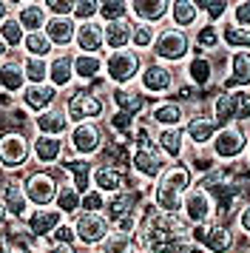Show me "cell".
Masks as SVG:
<instances>
[{"mask_svg": "<svg viewBox=\"0 0 250 253\" xmlns=\"http://www.w3.org/2000/svg\"><path fill=\"white\" fill-rule=\"evenodd\" d=\"M245 145H248V128L245 126H222L213 134L210 145H208V154L216 165H230V162H239L245 157Z\"/></svg>", "mask_w": 250, "mask_h": 253, "instance_id": "obj_9", "label": "cell"}, {"mask_svg": "<svg viewBox=\"0 0 250 253\" xmlns=\"http://www.w3.org/2000/svg\"><path fill=\"white\" fill-rule=\"evenodd\" d=\"M23 37H26V32H23L20 23L14 20V14H9V17L0 23V40L6 43V48H9V51H20Z\"/></svg>", "mask_w": 250, "mask_h": 253, "instance_id": "obj_46", "label": "cell"}, {"mask_svg": "<svg viewBox=\"0 0 250 253\" xmlns=\"http://www.w3.org/2000/svg\"><path fill=\"white\" fill-rule=\"evenodd\" d=\"M48 253H83L77 245H51V251Z\"/></svg>", "mask_w": 250, "mask_h": 253, "instance_id": "obj_55", "label": "cell"}, {"mask_svg": "<svg viewBox=\"0 0 250 253\" xmlns=\"http://www.w3.org/2000/svg\"><path fill=\"white\" fill-rule=\"evenodd\" d=\"M154 145H157L159 154L165 157V162H185V157L191 154L182 128H162V131H157Z\"/></svg>", "mask_w": 250, "mask_h": 253, "instance_id": "obj_27", "label": "cell"}, {"mask_svg": "<svg viewBox=\"0 0 250 253\" xmlns=\"http://www.w3.org/2000/svg\"><path fill=\"white\" fill-rule=\"evenodd\" d=\"M11 251H14V248H11L9 236H6V233H3V230H0V253H11Z\"/></svg>", "mask_w": 250, "mask_h": 253, "instance_id": "obj_57", "label": "cell"}, {"mask_svg": "<svg viewBox=\"0 0 250 253\" xmlns=\"http://www.w3.org/2000/svg\"><path fill=\"white\" fill-rule=\"evenodd\" d=\"M199 12H202V23H213V26H222L227 20V12H230V3L225 0H196Z\"/></svg>", "mask_w": 250, "mask_h": 253, "instance_id": "obj_44", "label": "cell"}, {"mask_svg": "<svg viewBox=\"0 0 250 253\" xmlns=\"http://www.w3.org/2000/svg\"><path fill=\"white\" fill-rule=\"evenodd\" d=\"M179 213L185 216V222L191 225V228H196V225H208V222H213L216 216V205H213V196H210V191L205 188L199 179L185 191V196H182V208Z\"/></svg>", "mask_w": 250, "mask_h": 253, "instance_id": "obj_12", "label": "cell"}, {"mask_svg": "<svg viewBox=\"0 0 250 253\" xmlns=\"http://www.w3.org/2000/svg\"><path fill=\"white\" fill-rule=\"evenodd\" d=\"M14 20L20 23V29L29 35V32H43L45 20H48V14H45L43 3L40 0H23V3H14Z\"/></svg>", "mask_w": 250, "mask_h": 253, "instance_id": "obj_33", "label": "cell"}, {"mask_svg": "<svg viewBox=\"0 0 250 253\" xmlns=\"http://www.w3.org/2000/svg\"><path fill=\"white\" fill-rule=\"evenodd\" d=\"M170 0H128V17L134 23L162 26L168 20Z\"/></svg>", "mask_w": 250, "mask_h": 253, "instance_id": "obj_25", "label": "cell"}, {"mask_svg": "<svg viewBox=\"0 0 250 253\" xmlns=\"http://www.w3.org/2000/svg\"><path fill=\"white\" fill-rule=\"evenodd\" d=\"M105 97H108V108H111V111L128 114V117H134V120L145 117L148 105H151L145 97H142V91H139L136 85H125V88H108V91H105Z\"/></svg>", "mask_w": 250, "mask_h": 253, "instance_id": "obj_18", "label": "cell"}, {"mask_svg": "<svg viewBox=\"0 0 250 253\" xmlns=\"http://www.w3.org/2000/svg\"><path fill=\"white\" fill-rule=\"evenodd\" d=\"M11 253H29V251H23V248H14V251H11Z\"/></svg>", "mask_w": 250, "mask_h": 253, "instance_id": "obj_61", "label": "cell"}, {"mask_svg": "<svg viewBox=\"0 0 250 253\" xmlns=\"http://www.w3.org/2000/svg\"><path fill=\"white\" fill-rule=\"evenodd\" d=\"M191 43L193 51H202V54H216L222 48V35H219V26L213 23H199L191 32Z\"/></svg>", "mask_w": 250, "mask_h": 253, "instance_id": "obj_37", "label": "cell"}, {"mask_svg": "<svg viewBox=\"0 0 250 253\" xmlns=\"http://www.w3.org/2000/svg\"><path fill=\"white\" fill-rule=\"evenodd\" d=\"M91 188L100 191L102 196H111V194L125 191V188H131V176L125 171H120V168H114V165L94 162V168H91Z\"/></svg>", "mask_w": 250, "mask_h": 253, "instance_id": "obj_23", "label": "cell"}, {"mask_svg": "<svg viewBox=\"0 0 250 253\" xmlns=\"http://www.w3.org/2000/svg\"><path fill=\"white\" fill-rule=\"evenodd\" d=\"M60 108L71 126L77 123H105L108 117V97L105 91L97 88H85V85H74L66 94H60Z\"/></svg>", "mask_w": 250, "mask_h": 253, "instance_id": "obj_2", "label": "cell"}, {"mask_svg": "<svg viewBox=\"0 0 250 253\" xmlns=\"http://www.w3.org/2000/svg\"><path fill=\"white\" fill-rule=\"evenodd\" d=\"M63 222H66V216H63L60 211H54V208H32L29 216L23 219L20 225L34 239V236H51Z\"/></svg>", "mask_w": 250, "mask_h": 253, "instance_id": "obj_24", "label": "cell"}, {"mask_svg": "<svg viewBox=\"0 0 250 253\" xmlns=\"http://www.w3.org/2000/svg\"><path fill=\"white\" fill-rule=\"evenodd\" d=\"M210 120H213L216 126H233L236 123V108H233V91H219L210 97Z\"/></svg>", "mask_w": 250, "mask_h": 253, "instance_id": "obj_38", "label": "cell"}, {"mask_svg": "<svg viewBox=\"0 0 250 253\" xmlns=\"http://www.w3.org/2000/svg\"><path fill=\"white\" fill-rule=\"evenodd\" d=\"M20 179V188L29 205L32 208H51L54 205L57 188H60V171H45V168H26V171L17 176Z\"/></svg>", "mask_w": 250, "mask_h": 253, "instance_id": "obj_7", "label": "cell"}, {"mask_svg": "<svg viewBox=\"0 0 250 253\" xmlns=\"http://www.w3.org/2000/svg\"><path fill=\"white\" fill-rule=\"evenodd\" d=\"M102 80V54H77L74 51V83L91 88Z\"/></svg>", "mask_w": 250, "mask_h": 253, "instance_id": "obj_34", "label": "cell"}, {"mask_svg": "<svg viewBox=\"0 0 250 253\" xmlns=\"http://www.w3.org/2000/svg\"><path fill=\"white\" fill-rule=\"evenodd\" d=\"M219 35H222V48L227 51H250V29H239L225 20L219 26Z\"/></svg>", "mask_w": 250, "mask_h": 253, "instance_id": "obj_40", "label": "cell"}, {"mask_svg": "<svg viewBox=\"0 0 250 253\" xmlns=\"http://www.w3.org/2000/svg\"><path fill=\"white\" fill-rule=\"evenodd\" d=\"M48 239H51V245H77V242H74V230H71V222H68V219L54 230V233H51V236H48Z\"/></svg>", "mask_w": 250, "mask_h": 253, "instance_id": "obj_53", "label": "cell"}, {"mask_svg": "<svg viewBox=\"0 0 250 253\" xmlns=\"http://www.w3.org/2000/svg\"><path fill=\"white\" fill-rule=\"evenodd\" d=\"M242 160H248V168H250V131H248V145H245V157Z\"/></svg>", "mask_w": 250, "mask_h": 253, "instance_id": "obj_60", "label": "cell"}, {"mask_svg": "<svg viewBox=\"0 0 250 253\" xmlns=\"http://www.w3.org/2000/svg\"><path fill=\"white\" fill-rule=\"evenodd\" d=\"M191 51H193V43H191V35H188V32H179V29H173V26L162 23L157 29L154 46H151L148 54H151V60L176 69V66H182L185 60L191 57Z\"/></svg>", "mask_w": 250, "mask_h": 253, "instance_id": "obj_3", "label": "cell"}, {"mask_svg": "<svg viewBox=\"0 0 250 253\" xmlns=\"http://www.w3.org/2000/svg\"><path fill=\"white\" fill-rule=\"evenodd\" d=\"M233 222H236V228H233V230H239L242 236H248V239H250V199L239 208V213L233 216Z\"/></svg>", "mask_w": 250, "mask_h": 253, "instance_id": "obj_54", "label": "cell"}, {"mask_svg": "<svg viewBox=\"0 0 250 253\" xmlns=\"http://www.w3.org/2000/svg\"><path fill=\"white\" fill-rule=\"evenodd\" d=\"M83 253H100V251H97V248H91V251H83Z\"/></svg>", "mask_w": 250, "mask_h": 253, "instance_id": "obj_62", "label": "cell"}, {"mask_svg": "<svg viewBox=\"0 0 250 253\" xmlns=\"http://www.w3.org/2000/svg\"><path fill=\"white\" fill-rule=\"evenodd\" d=\"M0 205L6 208L9 222H17V225H20L23 219L29 216L32 205H29L26 194H23L20 179H17V176H9V179H3V182H0Z\"/></svg>", "mask_w": 250, "mask_h": 253, "instance_id": "obj_21", "label": "cell"}, {"mask_svg": "<svg viewBox=\"0 0 250 253\" xmlns=\"http://www.w3.org/2000/svg\"><path fill=\"white\" fill-rule=\"evenodd\" d=\"M26 88V77H23V66H20V57H6L0 63V91L9 94L17 100V94Z\"/></svg>", "mask_w": 250, "mask_h": 253, "instance_id": "obj_35", "label": "cell"}, {"mask_svg": "<svg viewBox=\"0 0 250 253\" xmlns=\"http://www.w3.org/2000/svg\"><path fill=\"white\" fill-rule=\"evenodd\" d=\"M6 57H11V51H9V48H6V43L0 40V63H3V60H6Z\"/></svg>", "mask_w": 250, "mask_h": 253, "instance_id": "obj_59", "label": "cell"}, {"mask_svg": "<svg viewBox=\"0 0 250 253\" xmlns=\"http://www.w3.org/2000/svg\"><path fill=\"white\" fill-rule=\"evenodd\" d=\"M131 29H134V20L125 17V20H117V23H102V46H105V54L108 51H123L131 43Z\"/></svg>", "mask_w": 250, "mask_h": 253, "instance_id": "obj_36", "label": "cell"}, {"mask_svg": "<svg viewBox=\"0 0 250 253\" xmlns=\"http://www.w3.org/2000/svg\"><path fill=\"white\" fill-rule=\"evenodd\" d=\"M29 148H32V168L54 171L57 165L66 160V139H60V137L32 134L29 137Z\"/></svg>", "mask_w": 250, "mask_h": 253, "instance_id": "obj_15", "label": "cell"}, {"mask_svg": "<svg viewBox=\"0 0 250 253\" xmlns=\"http://www.w3.org/2000/svg\"><path fill=\"white\" fill-rule=\"evenodd\" d=\"M54 54V48L48 43V37L43 32H29L23 37V46H20V57H34V60H48Z\"/></svg>", "mask_w": 250, "mask_h": 253, "instance_id": "obj_41", "label": "cell"}, {"mask_svg": "<svg viewBox=\"0 0 250 253\" xmlns=\"http://www.w3.org/2000/svg\"><path fill=\"white\" fill-rule=\"evenodd\" d=\"M168 168L165 157L159 154L154 142H142V145H131V160H128V173L134 176L139 185H154L159 173Z\"/></svg>", "mask_w": 250, "mask_h": 253, "instance_id": "obj_10", "label": "cell"}, {"mask_svg": "<svg viewBox=\"0 0 250 253\" xmlns=\"http://www.w3.org/2000/svg\"><path fill=\"white\" fill-rule=\"evenodd\" d=\"M32 162L29 134L20 128H3L0 131V171L3 173H23Z\"/></svg>", "mask_w": 250, "mask_h": 253, "instance_id": "obj_8", "label": "cell"}, {"mask_svg": "<svg viewBox=\"0 0 250 253\" xmlns=\"http://www.w3.org/2000/svg\"><path fill=\"white\" fill-rule=\"evenodd\" d=\"M191 242L202 253H233L236 251V230L225 222H208L191 228Z\"/></svg>", "mask_w": 250, "mask_h": 253, "instance_id": "obj_11", "label": "cell"}, {"mask_svg": "<svg viewBox=\"0 0 250 253\" xmlns=\"http://www.w3.org/2000/svg\"><path fill=\"white\" fill-rule=\"evenodd\" d=\"M222 91L233 88H250V51H227L225 77L219 83Z\"/></svg>", "mask_w": 250, "mask_h": 253, "instance_id": "obj_22", "label": "cell"}, {"mask_svg": "<svg viewBox=\"0 0 250 253\" xmlns=\"http://www.w3.org/2000/svg\"><path fill=\"white\" fill-rule=\"evenodd\" d=\"M48 85L57 94H66L68 88H74V51H54L48 57Z\"/></svg>", "mask_w": 250, "mask_h": 253, "instance_id": "obj_20", "label": "cell"}, {"mask_svg": "<svg viewBox=\"0 0 250 253\" xmlns=\"http://www.w3.org/2000/svg\"><path fill=\"white\" fill-rule=\"evenodd\" d=\"M71 20H74V23H88V20H97V0H74Z\"/></svg>", "mask_w": 250, "mask_h": 253, "instance_id": "obj_51", "label": "cell"}, {"mask_svg": "<svg viewBox=\"0 0 250 253\" xmlns=\"http://www.w3.org/2000/svg\"><path fill=\"white\" fill-rule=\"evenodd\" d=\"M6 225H9V213H6V208L0 205V230L6 228Z\"/></svg>", "mask_w": 250, "mask_h": 253, "instance_id": "obj_58", "label": "cell"}, {"mask_svg": "<svg viewBox=\"0 0 250 253\" xmlns=\"http://www.w3.org/2000/svg\"><path fill=\"white\" fill-rule=\"evenodd\" d=\"M134 85L142 91L148 103L151 100H168V97H173L176 85H179V71L165 66V63H157V60H145Z\"/></svg>", "mask_w": 250, "mask_h": 253, "instance_id": "obj_4", "label": "cell"}, {"mask_svg": "<svg viewBox=\"0 0 250 253\" xmlns=\"http://www.w3.org/2000/svg\"><path fill=\"white\" fill-rule=\"evenodd\" d=\"M136 253H151V251H136Z\"/></svg>", "mask_w": 250, "mask_h": 253, "instance_id": "obj_63", "label": "cell"}, {"mask_svg": "<svg viewBox=\"0 0 250 253\" xmlns=\"http://www.w3.org/2000/svg\"><path fill=\"white\" fill-rule=\"evenodd\" d=\"M227 23L239 26V29H250V0H236V3H230Z\"/></svg>", "mask_w": 250, "mask_h": 253, "instance_id": "obj_50", "label": "cell"}, {"mask_svg": "<svg viewBox=\"0 0 250 253\" xmlns=\"http://www.w3.org/2000/svg\"><path fill=\"white\" fill-rule=\"evenodd\" d=\"M71 48H74L77 54H105V46H102V23L100 20L77 23L74 46Z\"/></svg>", "mask_w": 250, "mask_h": 253, "instance_id": "obj_30", "label": "cell"}, {"mask_svg": "<svg viewBox=\"0 0 250 253\" xmlns=\"http://www.w3.org/2000/svg\"><path fill=\"white\" fill-rule=\"evenodd\" d=\"M236 126H250V88H233Z\"/></svg>", "mask_w": 250, "mask_h": 253, "instance_id": "obj_48", "label": "cell"}, {"mask_svg": "<svg viewBox=\"0 0 250 253\" xmlns=\"http://www.w3.org/2000/svg\"><path fill=\"white\" fill-rule=\"evenodd\" d=\"M97 251L100 253H136V248H134V239H131L128 233H117V230H111V233L100 242Z\"/></svg>", "mask_w": 250, "mask_h": 253, "instance_id": "obj_47", "label": "cell"}, {"mask_svg": "<svg viewBox=\"0 0 250 253\" xmlns=\"http://www.w3.org/2000/svg\"><path fill=\"white\" fill-rule=\"evenodd\" d=\"M74 32H77V23L71 17H48L43 26V35L48 37V43H51L54 51H71Z\"/></svg>", "mask_w": 250, "mask_h": 253, "instance_id": "obj_29", "label": "cell"}, {"mask_svg": "<svg viewBox=\"0 0 250 253\" xmlns=\"http://www.w3.org/2000/svg\"><path fill=\"white\" fill-rule=\"evenodd\" d=\"M216 54H202V51H191V57L182 63V77L185 85H191L196 91H205L208 85L216 83Z\"/></svg>", "mask_w": 250, "mask_h": 253, "instance_id": "obj_14", "label": "cell"}, {"mask_svg": "<svg viewBox=\"0 0 250 253\" xmlns=\"http://www.w3.org/2000/svg\"><path fill=\"white\" fill-rule=\"evenodd\" d=\"M139 202H142L139 191H131V188H125V191H120V194H111L108 199H105L102 216L108 219V225H117L120 219L131 216L136 208H139Z\"/></svg>", "mask_w": 250, "mask_h": 253, "instance_id": "obj_26", "label": "cell"}, {"mask_svg": "<svg viewBox=\"0 0 250 253\" xmlns=\"http://www.w3.org/2000/svg\"><path fill=\"white\" fill-rule=\"evenodd\" d=\"M219 131L210 114H205V111H191L188 120H185V126H182V134H185V142H188V151H208L210 145V139L213 134Z\"/></svg>", "mask_w": 250, "mask_h": 253, "instance_id": "obj_17", "label": "cell"}, {"mask_svg": "<svg viewBox=\"0 0 250 253\" xmlns=\"http://www.w3.org/2000/svg\"><path fill=\"white\" fill-rule=\"evenodd\" d=\"M66 154L68 157H77V160H94L100 157L102 148L108 145V131L102 123H77V126L68 128L66 137Z\"/></svg>", "mask_w": 250, "mask_h": 253, "instance_id": "obj_5", "label": "cell"}, {"mask_svg": "<svg viewBox=\"0 0 250 253\" xmlns=\"http://www.w3.org/2000/svg\"><path fill=\"white\" fill-rule=\"evenodd\" d=\"M80 191L74 188L71 182H66V179H60V188H57V196H54V211H60L66 219H71V216H77L80 213Z\"/></svg>", "mask_w": 250, "mask_h": 253, "instance_id": "obj_39", "label": "cell"}, {"mask_svg": "<svg viewBox=\"0 0 250 253\" xmlns=\"http://www.w3.org/2000/svg\"><path fill=\"white\" fill-rule=\"evenodd\" d=\"M11 12H14V3H9V0H0V23H3Z\"/></svg>", "mask_w": 250, "mask_h": 253, "instance_id": "obj_56", "label": "cell"}, {"mask_svg": "<svg viewBox=\"0 0 250 253\" xmlns=\"http://www.w3.org/2000/svg\"><path fill=\"white\" fill-rule=\"evenodd\" d=\"M193 182H196V176L188 168V162H168V168L159 173L157 182L151 185L148 202L157 208L159 213H179L182 196Z\"/></svg>", "mask_w": 250, "mask_h": 253, "instance_id": "obj_1", "label": "cell"}, {"mask_svg": "<svg viewBox=\"0 0 250 253\" xmlns=\"http://www.w3.org/2000/svg\"><path fill=\"white\" fill-rule=\"evenodd\" d=\"M91 168H94V162L91 160H77V157H68V154H66V160L57 165L60 176H63L66 182L74 185L80 194L91 188Z\"/></svg>", "mask_w": 250, "mask_h": 253, "instance_id": "obj_31", "label": "cell"}, {"mask_svg": "<svg viewBox=\"0 0 250 253\" xmlns=\"http://www.w3.org/2000/svg\"><path fill=\"white\" fill-rule=\"evenodd\" d=\"M168 26L179 29V32H188L191 35L196 26L202 23V12L196 6V0H170L168 6Z\"/></svg>", "mask_w": 250, "mask_h": 253, "instance_id": "obj_28", "label": "cell"}, {"mask_svg": "<svg viewBox=\"0 0 250 253\" xmlns=\"http://www.w3.org/2000/svg\"><path fill=\"white\" fill-rule=\"evenodd\" d=\"M105 199H108V196H102L100 191H94V188L83 191V196H80V213H102Z\"/></svg>", "mask_w": 250, "mask_h": 253, "instance_id": "obj_49", "label": "cell"}, {"mask_svg": "<svg viewBox=\"0 0 250 253\" xmlns=\"http://www.w3.org/2000/svg\"><path fill=\"white\" fill-rule=\"evenodd\" d=\"M32 128H34V134H43V137H60V139H63L68 134L71 123L66 120L63 108L54 105V108H48V111H43V114L32 117Z\"/></svg>", "mask_w": 250, "mask_h": 253, "instance_id": "obj_32", "label": "cell"}, {"mask_svg": "<svg viewBox=\"0 0 250 253\" xmlns=\"http://www.w3.org/2000/svg\"><path fill=\"white\" fill-rule=\"evenodd\" d=\"M23 77L26 85H43L48 80V60H34V57H20Z\"/></svg>", "mask_w": 250, "mask_h": 253, "instance_id": "obj_45", "label": "cell"}, {"mask_svg": "<svg viewBox=\"0 0 250 253\" xmlns=\"http://www.w3.org/2000/svg\"><path fill=\"white\" fill-rule=\"evenodd\" d=\"M17 103H20V108L29 117H37L43 111H48V108H54V105H60V94L48 83H43V85H26L17 94Z\"/></svg>", "mask_w": 250, "mask_h": 253, "instance_id": "obj_19", "label": "cell"}, {"mask_svg": "<svg viewBox=\"0 0 250 253\" xmlns=\"http://www.w3.org/2000/svg\"><path fill=\"white\" fill-rule=\"evenodd\" d=\"M145 57L136 54L134 48H123V51H108L102 54V80L108 83V88H125L134 85L139 77Z\"/></svg>", "mask_w": 250, "mask_h": 253, "instance_id": "obj_6", "label": "cell"}, {"mask_svg": "<svg viewBox=\"0 0 250 253\" xmlns=\"http://www.w3.org/2000/svg\"><path fill=\"white\" fill-rule=\"evenodd\" d=\"M48 17H71L74 12V0H40Z\"/></svg>", "mask_w": 250, "mask_h": 253, "instance_id": "obj_52", "label": "cell"}, {"mask_svg": "<svg viewBox=\"0 0 250 253\" xmlns=\"http://www.w3.org/2000/svg\"><path fill=\"white\" fill-rule=\"evenodd\" d=\"M71 222V230H74V242L83 251H91V248H100V242L111 233V225L102 213H77V216L68 219Z\"/></svg>", "mask_w": 250, "mask_h": 253, "instance_id": "obj_13", "label": "cell"}, {"mask_svg": "<svg viewBox=\"0 0 250 253\" xmlns=\"http://www.w3.org/2000/svg\"><path fill=\"white\" fill-rule=\"evenodd\" d=\"M128 17V0H97V20L100 23H117Z\"/></svg>", "mask_w": 250, "mask_h": 253, "instance_id": "obj_43", "label": "cell"}, {"mask_svg": "<svg viewBox=\"0 0 250 253\" xmlns=\"http://www.w3.org/2000/svg\"><path fill=\"white\" fill-rule=\"evenodd\" d=\"M188 114H191L188 105L179 103V100H173V97H168V100H157V103L148 105L145 120L157 131H162V128H182L185 120H188Z\"/></svg>", "mask_w": 250, "mask_h": 253, "instance_id": "obj_16", "label": "cell"}, {"mask_svg": "<svg viewBox=\"0 0 250 253\" xmlns=\"http://www.w3.org/2000/svg\"><path fill=\"white\" fill-rule=\"evenodd\" d=\"M157 29H159V26L134 23V29H131V43H128V48H134L136 54H142V57H145L148 51H151V46H154V37H157Z\"/></svg>", "mask_w": 250, "mask_h": 253, "instance_id": "obj_42", "label": "cell"}]
</instances>
